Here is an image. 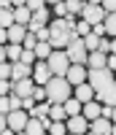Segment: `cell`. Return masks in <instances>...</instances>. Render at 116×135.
I'll return each mask as SVG.
<instances>
[{
  "instance_id": "obj_1",
  "label": "cell",
  "mask_w": 116,
  "mask_h": 135,
  "mask_svg": "<svg viewBox=\"0 0 116 135\" xmlns=\"http://www.w3.org/2000/svg\"><path fill=\"white\" fill-rule=\"evenodd\" d=\"M43 89H46V100H49L51 105H62L67 97H73V86L67 84V78H62V76H51V81Z\"/></svg>"
},
{
  "instance_id": "obj_2",
  "label": "cell",
  "mask_w": 116,
  "mask_h": 135,
  "mask_svg": "<svg viewBox=\"0 0 116 135\" xmlns=\"http://www.w3.org/2000/svg\"><path fill=\"white\" fill-rule=\"evenodd\" d=\"M105 11H103V6H100V0H92V3H86L84 6V14H81V22H86L89 27H95V25H103L105 22Z\"/></svg>"
},
{
  "instance_id": "obj_3",
  "label": "cell",
  "mask_w": 116,
  "mask_h": 135,
  "mask_svg": "<svg viewBox=\"0 0 116 135\" xmlns=\"http://www.w3.org/2000/svg\"><path fill=\"white\" fill-rule=\"evenodd\" d=\"M113 81H116V73L108 70V68H103V70H89V76H86V84L95 89V92H100L103 86H108Z\"/></svg>"
},
{
  "instance_id": "obj_4",
  "label": "cell",
  "mask_w": 116,
  "mask_h": 135,
  "mask_svg": "<svg viewBox=\"0 0 116 135\" xmlns=\"http://www.w3.org/2000/svg\"><path fill=\"white\" fill-rule=\"evenodd\" d=\"M46 65H49V70L51 76H67V70H70V60H67V54L65 51H51V57L46 60Z\"/></svg>"
},
{
  "instance_id": "obj_5",
  "label": "cell",
  "mask_w": 116,
  "mask_h": 135,
  "mask_svg": "<svg viewBox=\"0 0 116 135\" xmlns=\"http://www.w3.org/2000/svg\"><path fill=\"white\" fill-rule=\"evenodd\" d=\"M65 54H67V60H70V65H84L86 68V57H89V51H86V46H84V41H73L70 46L65 49Z\"/></svg>"
},
{
  "instance_id": "obj_6",
  "label": "cell",
  "mask_w": 116,
  "mask_h": 135,
  "mask_svg": "<svg viewBox=\"0 0 116 135\" xmlns=\"http://www.w3.org/2000/svg\"><path fill=\"white\" fill-rule=\"evenodd\" d=\"M6 119H8V130H14V132H25L27 122H30L27 111H11V114H8Z\"/></svg>"
},
{
  "instance_id": "obj_7",
  "label": "cell",
  "mask_w": 116,
  "mask_h": 135,
  "mask_svg": "<svg viewBox=\"0 0 116 135\" xmlns=\"http://www.w3.org/2000/svg\"><path fill=\"white\" fill-rule=\"evenodd\" d=\"M49 81H51L49 65H46V62H35V65H32V84H35V86H46Z\"/></svg>"
},
{
  "instance_id": "obj_8",
  "label": "cell",
  "mask_w": 116,
  "mask_h": 135,
  "mask_svg": "<svg viewBox=\"0 0 116 135\" xmlns=\"http://www.w3.org/2000/svg\"><path fill=\"white\" fill-rule=\"evenodd\" d=\"M95 100H97L100 105H111V108H116V81L108 84V86H103L100 92H95Z\"/></svg>"
},
{
  "instance_id": "obj_9",
  "label": "cell",
  "mask_w": 116,
  "mask_h": 135,
  "mask_svg": "<svg viewBox=\"0 0 116 135\" xmlns=\"http://www.w3.org/2000/svg\"><path fill=\"white\" fill-rule=\"evenodd\" d=\"M86 76H89V70L84 65H70V70H67V84L70 86H81V84H86Z\"/></svg>"
},
{
  "instance_id": "obj_10",
  "label": "cell",
  "mask_w": 116,
  "mask_h": 135,
  "mask_svg": "<svg viewBox=\"0 0 116 135\" xmlns=\"http://www.w3.org/2000/svg\"><path fill=\"white\" fill-rule=\"evenodd\" d=\"M65 127H67V132H70V135H86V132H89V122L78 114V116H70V119H67Z\"/></svg>"
},
{
  "instance_id": "obj_11",
  "label": "cell",
  "mask_w": 116,
  "mask_h": 135,
  "mask_svg": "<svg viewBox=\"0 0 116 135\" xmlns=\"http://www.w3.org/2000/svg\"><path fill=\"white\" fill-rule=\"evenodd\" d=\"M32 89H35V84H32V78H22V81H11V95H16V97H30L32 95Z\"/></svg>"
},
{
  "instance_id": "obj_12",
  "label": "cell",
  "mask_w": 116,
  "mask_h": 135,
  "mask_svg": "<svg viewBox=\"0 0 116 135\" xmlns=\"http://www.w3.org/2000/svg\"><path fill=\"white\" fill-rule=\"evenodd\" d=\"M81 116H84L86 122H95V119H100V116H103V105L97 103V100H92V103L81 105Z\"/></svg>"
},
{
  "instance_id": "obj_13",
  "label": "cell",
  "mask_w": 116,
  "mask_h": 135,
  "mask_svg": "<svg viewBox=\"0 0 116 135\" xmlns=\"http://www.w3.org/2000/svg\"><path fill=\"white\" fill-rule=\"evenodd\" d=\"M22 78H32V68L25 62H14L11 65V81H22Z\"/></svg>"
},
{
  "instance_id": "obj_14",
  "label": "cell",
  "mask_w": 116,
  "mask_h": 135,
  "mask_svg": "<svg viewBox=\"0 0 116 135\" xmlns=\"http://www.w3.org/2000/svg\"><path fill=\"white\" fill-rule=\"evenodd\" d=\"M111 130H113L111 119H95V122H89V132H95V135H111Z\"/></svg>"
},
{
  "instance_id": "obj_15",
  "label": "cell",
  "mask_w": 116,
  "mask_h": 135,
  "mask_svg": "<svg viewBox=\"0 0 116 135\" xmlns=\"http://www.w3.org/2000/svg\"><path fill=\"white\" fill-rule=\"evenodd\" d=\"M73 97L78 100L81 105H86V103H92V100H95V89H92L89 84H81V86H76V92H73Z\"/></svg>"
},
{
  "instance_id": "obj_16",
  "label": "cell",
  "mask_w": 116,
  "mask_h": 135,
  "mask_svg": "<svg viewBox=\"0 0 116 135\" xmlns=\"http://www.w3.org/2000/svg\"><path fill=\"white\" fill-rule=\"evenodd\" d=\"M105 54H100V51H89V57H86V70H103L105 68Z\"/></svg>"
},
{
  "instance_id": "obj_17",
  "label": "cell",
  "mask_w": 116,
  "mask_h": 135,
  "mask_svg": "<svg viewBox=\"0 0 116 135\" xmlns=\"http://www.w3.org/2000/svg\"><path fill=\"white\" fill-rule=\"evenodd\" d=\"M25 35H27V27H22V25H11L8 27V43H14V46H22Z\"/></svg>"
},
{
  "instance_id": "obj_18",
  "label": "cell",
  "mask_w": 116,
  "mask_h": 135,
  "mask_svg": "<svg viewBox=\"0 0 116 135\" xmlns=\"http://www.w3.org/2000/svg\"><path fill=\"white\" fill-rule=\"evenodd\" d=\"M49 111H51V103L49 100H43V103H35V108L30 111V119H49Z\"/></svg>"
},
{
  "instance_id": "obj_19",
  "label": "cell",
  "mask_w": 116,
  "mask_h": 135,
  "mask_svg": "<svg viewBox=\"0 0 116 135\" xmlns=\"http://www.w3.org/2000/svg\"><path fill=\"white\" fill-rule=\"evenodd\" d=\"M30 19H32V14H30L27 3L22 6V8H14V25H22V27H27V25H30Z\"/></svg>"
},
{
  "instance_id": "obj_20",
  "label": "cell",
  "mask_w": 116,
  "mask_h": 135,
  "mask_svg": "<svg viewBox=\"0 0 116 135\" xmlns=\"http://www.w3.org/2000/svg\"><path fill=\"white\" fill-rule=\"evenodd\" d=\"M25 135H49V132H46V127H43L41 119H30L27 127H25Z\"/></svg>"
},
{
  "instance_id": "obj_21",
  "label": "cell",
  "mask_w": 116,
  "mask_h": 135,
  "mask_svg": "<svg viewBox=\"0 0 116 135\" xmlns=\"http://www.w3.org/2000/svg\"><path fill=\"white\" fill-rule=\"evenodd\" d=\"M62 108H65V114H67V119H70V116H78V114H81V103H78L76 97H67L65 103H62Z\"/></svg>"
},
{
  "instance_id": "obj_22",
  "label": "cell",
  "mask_w": 116,
  "mask_h": 135,
  "mask_svg": "<svg viewBox=\"0 0 116 135\" xmlns=\"http://www.w3.org/2000/svg\"><path fill=\"white\" fill-rule=\"evenodd\" d=\"M22 51H25L22 46H14V43H8V46H6V60H8L11 65L19 62V60H22Z\"/></svg>"
},
{
  "instance_id": "obj_23",
  "label": "cell",
  "mask_w": 116,
  "mask_h": 135,
  "mask_svg": "<svg viewBox=\"0 0 116 135\" xmlns=\"http://www.w3.org/2000/svg\"><path fill=\"white\" fill-rule=\"evenodd\" d=\"M51 51H54V49L49 46V43H38V46H35V60H38V62H46V60L51 57Z\"/></svg>"
},
{
  "instance_id": "obj_24",
  "label": "cell",
  "mask_w": 116,
  "mask_h": 135,
  "mask_svg": "<svg viewBox=\"0 0 116 135\" xmlns=\"http://www.w3.org/2000/svg\"><path fill=\"white\" fill-rule=\"evenodd\" d=\"M84 0H67V3H65V8H67V14H73V16H81V14H84Z\"/></svg>"
},
{
  "instance_id": "obj_25",
  "label": "cell",
  "mask_w": 116,
  "mask_h": 135,
  "mask_svg": "<svg viewBox=\"0 0 116 135\" xmlns=\"http://www.w3.org/2000/svg\"><path fill=\"white\" fill-rule=\"evenodd\" d=\"M49 119H51V122H62V124H65V122H67V114H65V108H62V105H51Z\"/></svg>"
},
{
  "instance_id": "obj_26",
  "label": "cell",
  "mask_w": 116,
  "mask_h": 135,
  "mask_svg": "<svg viewBox=\"0 0 116 135\" xmlns=\"http://www.w3.org/2000/svg\"><path fill=\"white\" fill-rule=\"evenodd\" d=\"M11 25H14V11L11 8H0V27L8 30Z\"/></svg>"
},
{
  "instance_id": "obj_27",
  "label": "cell",
  "mask_w": 116,
  "mask_h": 135,
  "mask_svg": "<svg viewBox=\"0 0 116 135\" xmlns=\"http://www.w3.org/2000/svg\"><path fill=\"white\" fill-rule=\"evenodd\" d=\"M103 27H105V35H111V41L116 38V14H108L105 22H103Z\"/></svg>"
},
{
  "instance_id": "obj_28",
  "label": "cell",
  "mask_w": 116,
  "mask_h": 135,
  "mask_svg": "<svg viewBox=\"0 0 116 135\" xmlns=\"http://www.w3.org/2000/svg\"><path fill=\"white\" fill-rule=\"evenodd\" d=\"M46 132L49 135H67V127L62 124V122H51V124L46 127Z\"/></svg>"
},
{
  "instance_id": "obj_29",
  "label": "cell",
  "mask_w": 116,
  "mask_h": 135,
  "mask_svg": "<svg viewBox=\"0 0 116 135\" xmlns=\"http://www.w3.org/2000/svg\"><path fill=\"white\" fill-rule=\"evenodd\" d=\"M35 46H38V38L32 35L30 30H27V35H25V41H22V49H27V51H35Z\"/></svg>"
},
{
  "instance_id": "obj_30",
  "label": "cell",
  "mask_w": 116,
  "mask_h": 135,
  "mask_svg": "<svg viewBox=\"0 0 116 135\" xmlns=\"http://www.w3.org/2000/svg\"><path fill=\"white\" fill-rule=\"evenodd\" d=\"M81 41H84L86 51H97V46H100V38H97V35H92V32H89L86 38H81Z\"/></svg>"
},
{
  "instance_id": "obj_31",
  "label": "cell",
  "mask_w": 116,
  "mask_h": 135,
  "mask_svg": "<svg viewBox=\"0 0 116 135\" xmlns=\"http://www.w3.org/2000/svg\"><path fill=\"white\" fill-rule=\"evenodd\" d=\"M19 62H25V65H30V68H32V65L38 62V60H35V51H27V49H25V51H22V60H19Z\"/></svg>"
},
{
  "instance_id": "obj_32",
  "label": "cell",
  "mask_w": 116,
  "mask_h": 135,
  "mask_svg": "<svg viewBox=\"0 0 116 135\" xmlns=\"http://www.w3.org/2000/svg\"><path fill=\"white\" fill-rule=\"evenodd\" d=\"M54 14H57V19H65V16H67V8H65L62 0H57V3H54Z\"/></svg>"
},
{
  "instance_id": "obj_33",
  "label": "cell",
  "mask_w": 116,
  "mask_h": 135,
  "mask_svg": "<svg viewBox=\"0 0 116 135\" xmlns=\"http://www.w3.org/2000/svg\"><path fill=\"white\" fill-rule=\"evenodd\" d=\"M76 32H78V38H86L89 32H92V27L86 25V22H78V25H76Z\"/></svg>"
},
{
  "instance_id": "obj_34",
  "label": "cell",
  "mask_w": 116,
  "mask_h": 135,
  "mask_svg": "<svg viewBox=\"0 0 116 135\" xmlns=\"http://www.w3.org/2000/svg\"><path fill=\"white\" fill-rule=\"evenodd\" d=\"M32 100H35V103H43V100H46V89L43 86H35V89H32V95H30Z\"/></svg>"
},
{
  "instance_id": "obj_35",
  "label": "cell",
  "mask_w": 116,
  "mask_h": 135,
  "mask_svg": "<svg viewBox=\"0 0 116 135\" xmlns=\"http://www.w3.org/2000/svg\"><path fill=\"white\" fill-rule=\"evenodd\" d=\"M97 51L108 57V54H111V41H108V38H100V46H97Z\"/></svg>"
},
{
  "instance_id": "obj_36",
  "label": "cell",
  "mask_w": 116,
  "mask_h": 135,
  "mask_svg": "<svg viewBox=\"0 0 116 135\" xmlns=\"http://www.w3.org/2000/svg\"><path fill=\"white\" fill-rule=\"evenodd\" d=\"M8 95H11V81L0 78V97H8Z\"/></svg>"
},
{
  "instance_id": "obj_37",
  "label": "cell",
  "mask_w": 116,
  "mask_h": 135,
  "mask_svg": "<svg viewBox=\"0 0 116 135\" xmlns=\"http://www.w3.org/2000/svg\"><path fill=\"white\" fill-rule=\"evenodd\" d=\"M103 11H105V14H116V0H103Z\"/></svg>"
},
{
  "instance_id": "obj_38",
  "label": "cell",
  "mask_w": 116,
  "mask_h": 135,
  "mask_svg": "<svg viewBox=\"0 0 116 135\" xmlns=\"http://www.w3.org/2000/svg\"><path fill=\"white\" fill-rule=\"evenodd\" d=\"M27 8H30V14H35V11L46 8V3H43V0H30V3H27Z\"/></svg>"
},
{
  "instance_id": "obj_39",
  "label": "cell",
  "mask_w": 116,
  "mask_h": 135,
  "mask_svg": "<svg viewBox=\"0 0 116 135\" xmlns=\"http://www.w3.org/2000/svg\"><path fill=\"white\" fill-rule=\"evenodd\" d=\"M0 78L11 81V62H3V65H0Z\"/></svg>"
},
{
  "instance_id": "obj_40",
  "label": "cell",
  "mask_w": 116,
  "mask_h": 135,
  "mask_svg": "<svg viewBox=\"0 0 116 135\" xmlns=\"http://www.w3.org/2000/svg\"><path fill=\"white\" fill-rule=\"evenodd\" d=\"M0 114H6V116L11 114V100L8 97H0Z\"/></svg>"
},
{
  "instance_id": "obj_41",
  "label": "cell",
  "mask_w": 116,
  "mask_h": 135,
  "mask_svg": "<svg viewBox=\"0 0 116 135\" xmlns=\"http://www.w3.org/2000/svg\"><path fill=\"white\" fill-rule=\"evenodd\" d=\"M92 35H97V38H105V27H103V25H95V27H92Z\"/></svg>"
},
{
  "instance_id": "obj_42",
  "label": "cell",
  "mask_w": 116,
  "mask_h": 135,
  "mask_svg": "<svg viewBox=\"0 0 116 135\" xmlns=\"http://www.w3.org/2000/svg\"><path fill=\"white\" fill-rule=\"evenodd\" d=\"M0 46H8V30L0 27Z\"/></svg>"
},
{
  "instance_id": "obj_43",
  "label": "cell",
  "mask_w": 116,
  "mask_h": 135,
  "mask_svg": "<svg viewBox=\"0 0 116 135\" xmlns=\"http://www.w3.org/2000/svg\"><path fill=\"white\" fill-rule=\"evenodd\" d=\"M111 116H113V108L111 105H103V116L100 119H111Z\"/></svg>"
},
{
  "instance_id": "obj_44",
  "label": "cell",
  "mask_w": 116,
  "mask_h": 135,
  "mask_svg": "<svg viewBox=\"0 0 116 135\" xmlns=\"http://www.w3.org/2000/svg\"><path fill=\"white\" fill-rule=\"evenodd\" d=\"M3 130H8V119H6V114H0V132Z\"/></svg>"
},
{
  "instance_id": "obj_45",
  "label": "cell",
  "mask_w": 116,
  "mask_h": 135,
  "mask_svg": "<svg viewBox=\"0 0 116 135\" xmlns=\"http://www.w3.org/2000/svg\"><path fill=\"white\" fill-rule=\"evenodd\" d=\"M3 62H8V60H6V46H0V65Z\"/></svg>"
},
{
  "instance_id": "obj_46",
  "label": "cell",
  "mask_w": 116,
  "mask_h": 135,
  "mask_svg": "<svg viewBox=\"0 0 116 135\" xmlns=\"http://www.w3.org/2000/svg\"><path fill=\"white\" fill-rule=\"evenodd\" d=\"M0 135H16L14 130H3V132H0Z\"/></svg>"
},
{
  "instance_id": "obj_47",
  "label": "cell",
  "mask_w": 116,
  "mask_h": 135,
  "mask_svg": "<svg viewBox=\"0 0 116 135\" xmlns=\"http://www.w3.org/2000/svg\"><path fill=\"white\" fill-rule=\"evenodd\" d=\"M111 135H116V124H113V130H111Z\"/></svg>"
},
{
  "instance_id": "obj_48",
  "label": "cell",
  "mask_w": 116,
  "mask_h": 135,
  "mask_svg": "<svg viewBox=\"0 0 116 135\" xmlns=\"http://www.w3.org/2000/svg\"><path fill=\"white\" fill-rule=\"evenodd\" d=\"M16 135H25V132H16Z\"/></svg>"
},
{
  "instance_id": "obj_49",
  "label": "cell",
  "mask_w": 116,
  "mask_h": 135,
  "mask_svg": "<svg viewBox=\"0 0 116 135\" xmlns=\"http://www.w3.org/2000/svg\"><path fill=\"white\" fill-rule=\"evenodd\" d=\"M86 135H95V132H86Z\"/></svg>"
},
{
  "instance_id": "obj_50",
  "label": "cell",
  "mask_w": 116,
  "mask_h": 135,
  "mask_svg": "<svg viewBox=\"0 0 116 135\" xmlns=\"http://www.w3.org/2000/svg\"><path fill=\"white\" fill-rule=\"evenodd\" d=\"M113 46H116V38H113Z\"/></svg>"
},
{
  "instance_id": "obj_51",
  "label": "cell",
  "mask_w": 116,
  "mask_h": 135,
  "mask_svg": "<svg viewBox=\"0 0 116 135\" xmlns=\"http://www.w3.org/2000/svg\"><path fill=\"white\" fill-rule=\"evenodd\" d=\"M67 135H70V132H67Z\"/></svg>"
}]
</instances>
